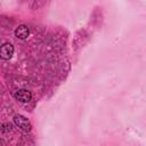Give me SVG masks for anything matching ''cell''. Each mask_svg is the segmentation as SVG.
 <instances>
[{"instance_id":"cell-3","label":"cell","mask_w":146,"mask_h":146,"mask_svg":"<svg viewBox=\"0 0 146 146\" xmlns=\"http://www.w3.org/2000/svg\"><path fill=\"white\" fill-rule=\"evenodd\" d=\"M14 55V46L9 42H5L2 43L1 46V50H0V56L2 59L7 60V59H10L11 56Z\"/></svg>"},{"instance_id":"cell-4","label":"cell","mask_w":146,"mask_h":146,"mask_svg":"<svg viewBox=\"0 0 146 146\" xmlns=\"http://www.w3.org/2000/svg\"><path fill=\"white\" fill-rule=\"evenodd\" d=\"M29 34H30V30H29V27L26 25H19L15 30V36L18 38V39L24 40V39H26L29 36Z\"/></svg>"},{"instance_id":"cell-2","label":"cell","mask_w":146,"mask_h":146,"mask_svg":"<svg viewBox=\"0 0 146 146\" xmlns=\"http://www.w3.org/2000/svg\"><path fill=\"white\" fill-rule=\"evenodd\" d=\"M14 98L21 103H29L32 99V94L27 89H18L14 92Z\"/></svg>"},{"instance_id":"cell-1","label":"cell","mask_w":146,"mask_h":146,"mask_svg":"<svg viewBox=\"0 0 146 146\" xmlns=\"http://www.w3.org/2000/svg\"><path fill=\"white\" fill-rule=\"evenodd\" d=\"M14 123H15L19 129H22L23 131H30L31 128H32L30 121H29L25 116H23V115H21V114L14 116Z\"/></svg>"},{"instance_id":"cell-5","label":"cell","mask_w":146,"mask_h":146,"mask_svg":"<svg viewBox=\"0 0 146 146\" xmlns=\"http://www.w3.org/2000/svg\"><path fill=\"white\" fill-rule=\"evenodd\" d=\"M13 130V125L10 123H2L1 124V132H8V131H11Z\"/></svg>"}]
</instances>
